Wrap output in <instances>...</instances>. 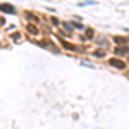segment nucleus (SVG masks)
Listing matches in <instances>:
<instances>
[{
  "mask_svg": "<svg viewBox=\"0 0 129 129\" xmlns=\"http://www.w3.org/2000/svg\"><path fill=\"white\" fill-rule=\"evenodd\" d=\"M127 52H129L127 47H120V48H115V53H117V55H126Z\"/></svg>",
  "mask_w": 129,
  "mask_h": 129,
  "instance_id": "obj_3",
  "label": "nucleus"
},
{
  "mask_svg": "<svg viewBox=\"0 0 129 129\" xmlns=\"http://www.w3.org/2000/svg\"><path fill=\"white\" fill-rule=\"evenodd\" d=\"M110 66H114L117 69H126V62H122L119 59H110Z\"/></svg>",
  "mask_w": 129,
  "mask_h": 129,
  "instance_id": "obj_1",
  "label": "nucleus"
},
{
  "mask_svg": "<svg viewBox=\"0 0 129 129\" xmlns=\"http://www.w3.org/2000/svg\"><path fill=\"white\" fill-rule=\"evenodd\" d=\"M28 31H29L31 35H38V28H36V26H33V24L28 26Z\"/></svg>",
  "mask_w": 129,
  "mask_h": 129,
  "instance_id": "obj_4",
  "label": "nucleus"
},
{
  "mask_svg": "<svg viewBox=\"0 0 129 129\" xmlns=\"http://www.w3.org/2000/svg\"><path fill=\"white\" fill-rule=\"evenodd\" d=\"M86 36H88V38H91V36H93V29H88V31H86Z\"/></svg>",
  "mask_w": 129,
  "mask_h": 129,
  "instance_id": "obj_5",
  "label": "nucleus"
},
{
  "mask_svg": "<svg viewBox=\"0 0 129 129\" xmlns=\"http://www.w3.org/2000/svg\"><path fill=\"white\" fill-rule=\"evenodd\" d=\"M4 24H5V19H4V17H0V26H4Z\"/></svg>",
  "mask_w": 129,
  "mask_h": 129,
  "instance_id": "obj_6",
  "label": "nucleus"
},
{
  "mask_svg": "<svg viewBox=\"0 0 129 129\" xmlns=\"http://www.w3.org/2000/svg\"><path fill=\"white\" fill-rule=\"evenodd\" d=\"M0 10H2V12H9V14H14V12H16V7H12L10 4H0Z\"/></svg>",
  "mask_w": 129,
  "mask_h": 129,
  "instance_id": "obj_2",
  "label": "nucleus"
}]
</instances>
